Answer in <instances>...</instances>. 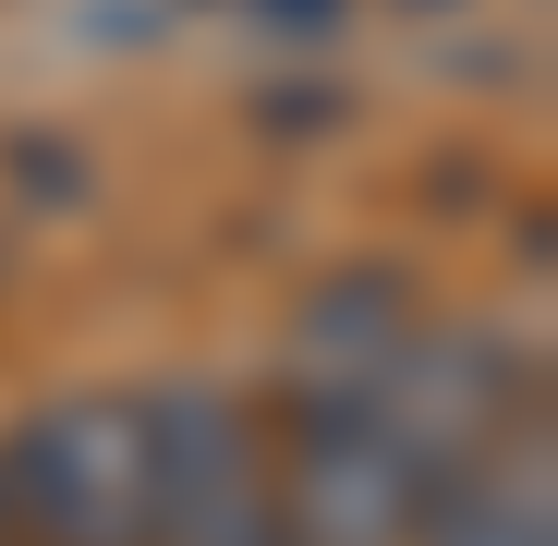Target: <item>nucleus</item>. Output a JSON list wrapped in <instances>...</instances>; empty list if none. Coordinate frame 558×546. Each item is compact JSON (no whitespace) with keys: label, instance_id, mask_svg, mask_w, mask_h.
Instances as JSON below:
<instances>
[{"label":"nucleus","instance_id":"1","mask_svg":"<svg viewBox=\"0 0 558 546\" xmlns=\"http://www.w3.org/2000/svg\"><path fill=\"white\" fill-rule=\"evenodd\" d=\"M37 546H158V425L122 389H73L13 437V486H0Z\"/></svg>","mask_w":558,"mask_h":546},{"label":"nucleus","instance_id":"4","mask_svg":"<svg viewBox=\"0 0 558 546\" xmlns=\"http://www.w3.org/2000/svg\"><path fill=\"white\" fill-rule=\"evenodd\" d=\"M292 498H279V546H413L425 498L401 474V449L364 413H292Z\"/></svg>","mask_w":558,"mask_h":546},{"label":"nucleus","instance_id":"5","mask_svg":"<svg viewBox=\"0 0 558 546\" xmlns=\"http://www.w3.org/2000/svg\"><path fill=\"white\" fill-rule=\"evenodd\" d=\"M425 546H558V510H546V474H486V486H449L425 510Z\"/></svg>","mask_w":558,"mask_h":546},{"label":"nucleus","instance_id":"2","mask_svg":"<svg viewBox=\"0 0 558 546\" xmlns=\"http://www.w3.org/2000/svg\"><path fill=\"white\" fill-rule=\"evenodd\" d=\"M158 546H279V498L255 474V425L207 389H158Z\"/></svg>","mask_w":558,"mask_h":546},{"label":"nucleus","instance_id":"3","mask_svg":"<svg viewBox=\"0 0 558 546\" xmlns=\"http://www.w3.org/2000/svg\"><path fill=\"white\" fill-rule=\"evenodd\" d=\"M498 413H510V364L486 340H425L413 328L389 352V377H377V437L401 449V474H413L425 510L474 474V449L498 437Z\"/></svg>","mask_w":558,"mask_h":546}]
</instances>
